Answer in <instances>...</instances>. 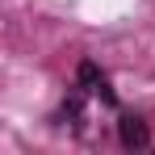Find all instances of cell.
Here are the masks:
<instances>
[{"label": "cell", "mask_w": 155, "mask_h": 155, "mask_svg": "<svg viewBox=\"0 0 155 155\" xmlns=\"http://www.w3.org/2000/svg\"><path fill=\"white\" fill-rule=\"evenodd\" d=\"M117 138H122V147H147V122L143 117H122L117 122Z\"/></svg>", "instance_id": "cell-1"}, {"label": "cell", "mask_w": 155, "mask_h": 155, "mask_svg": "<svg viewBox=\"0 0 155 155\" xmlns=\"http://www.w3.org/2000/svg\"><path fill=\"white\" fill-rule=\"evenodd\" d=\"M80 84H84L88 92H101V88H105V76H101V67L84 59V63H80Z\"/></svg>", "instance_id": "cell-2"}]
</instances>
